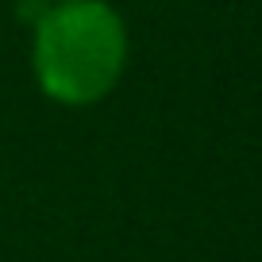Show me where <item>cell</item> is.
I'll use <instances>...</instances> for the list:
<instances>
[{
	"instance_id": "cell-1",
	"label": "cell",
	"mask_w": 262,
	"mask_h": 262,
	"mask_svg": "<svg viewBox=\"0 0 262 262\" xmlns=\"http://www.w3.org/2000/svg\"><path fill=\"white\" fill-rule=\"evenodd\" d=\"M127 35L100 0H66L47 8L35 27V74L47 97L62 104H93L120 81Z\"/></svg>"
}]
</instances>
